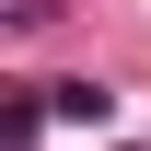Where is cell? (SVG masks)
<instances>
[{
	"label": "cell",
	"instance_id": "6da1fadb",
	"mask_svg": "<svg viewBox=\"0 0 151 151\" xmlns=\"http://www.w3.org/2000/svg\"><path fill=\"white\" fill-rule=\"evenodd\" d=\"M47 116H70V128H105V116H116V93H105V81H47Z\"/></svg>",
	"mask_w": 151,
	"mask_h": 151
}]
</instances>
